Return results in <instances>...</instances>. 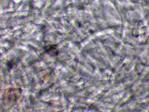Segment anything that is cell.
Segmentation results:
<instances>
[{
  "label": "cell",
  "mask_w": 149,
  "mask_h": 112,
  "mask_svg": "<svg viewBox=\"0 0 149 112\" xmlns=\"http://www.w3.org/2000/svg\"><path fill=\"white\" fill-rule=\"evenodd\" d=\"M22 90L19 88H10L4 93L3 98L5 102L6 101L7 105H12L15 103L20 97Z\"/></svg>",
  "instance_id": "6da1fadb"
},
{
  "label": "cell",
  "mask_w": 149,
  "mask_h": 112,
  "mask_svg": "<svg viewBox=\"0 0 149 112\" xmlns=\"http://www.w3.org/2000/svg\"><path fill=\"white\" fill-rule=\"evenodd\" d=\"M45 50L47 53L52 56H56L58 54V51L56 45L46 46L45 48Z\"/></svg>",
  "instance_id": "7a4b0ae2"
},
{
  "label": "cell",
  "mask_w": 149,
  "mask_h": 112,
  "mask_svg": "<svg viewBox=\"0 0 149 112\" xmlns=\"http://www.w3.org/2000/svg\"><path fill=\"white\" fill-rule=\"evenodd\" d=\"M15 63V62H14L13 60H11L10 61L7 63L8 68H9V69H12Z\"/></svg>",
  "instance_id": "3957f363"
}]
</instances>
